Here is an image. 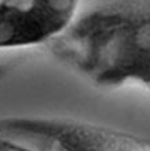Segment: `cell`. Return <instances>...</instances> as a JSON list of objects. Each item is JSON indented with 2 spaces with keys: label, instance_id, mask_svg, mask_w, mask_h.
<instances>
[{
  "label": "cell",
  "instance_id": "obj_1",
  "mask_svg": "<svg viewBox=\"0 0 150 151\" xmlns=\"http://www.w3.org/2000/svg\"><path fill=\"white\" fill-rule=\"evenodd\" d=\"M3 131L31 151H150V142L73 120H14Z\"/></svg>",
  "mask_w": 150,
  "mask_h": 151
}]
</instances>
